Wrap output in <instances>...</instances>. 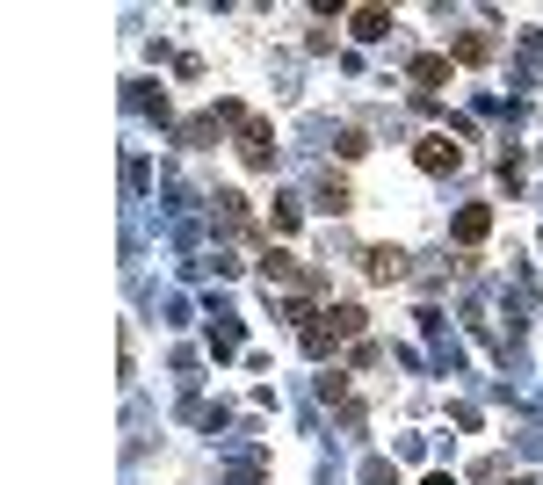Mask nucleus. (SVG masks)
Masks as SVG:
<instances>
[{"instance_id":"1","label":"nucleus","mask_w":543,"mask_h":485,"mask_svg":"<svg viewBox=\"0 0 543 485\" xmlns=\"http://www.w3.org/2000/svg\"><path fill=\"white\" fill-rule=\"evenodd\" d=\"M457 160H464V153H457L449 138H420V167H428V174H449Z\"/></svg>"},{"instance_id":"2","label":"nucleus","mask_w":543,"mask_h":485,"mask_svg":"<svg viewBox=\"0 0 543 485\" xmlns=\"http://www.w3.org/2000/svg\"><path fill=\"white\" fill-rule=\"evenodd\" d=\"M406 73H413V87H420V95H428V87H442V80H449V58H442V51H428V58H413Z\"/></svg>"},{"instance_id":"3","label":"nucleus","mask_w":543,"mask_h":485,"mask_svg":"<svg viewBox=\"0 0 543 485\" xmlns=\"http://www.w3.org/2000/svg\"><path fill=\"white\" fill-rule=\"evenodd\" d=\"M486 232H493V210H486V203H464V210H457V239L471 247V239H486Z\"/></svg>"},{"instance_id":"4","label":"nucleus","mask_w":543,"mask_h":485,"mask_svg":"<svg viewBox=\"0 0 543 485\" xmlns=\"http://www.w3.org/2000/svg\"><path fill=\"white\" fill-rule=\"evenodd\" d=\"M370 276H377V283H399V276H406V254H399V247H370Z\"/></svg>"},{"instance_id":"5","label":"nucleus","mask_w":543,"mask_h":485,"mask_svg":"<svg viewBox=\"0 0 543 485\" xmlns=\"http://www.w3.org/2000/svg\"><path fill=\"white\" fill-rule=\"evenodd\" d=\"M355 37H370V44L391 37V15H384V8H355Z\"/></svg>"},{"instance_id":"6","label":"nucleus","mask_w":543,"mask_h":485,"mask_svg":"<svg viewBox=\"0 0 543 485\" xmlns=\"http://www.w3.org/2000/svg\"><path fill=\"white\" fill-rule=\"evenodd\" d=\"M326 333H362V312L355 305H334V312H326Z\"/></svg>"},{"instance_id":"7","label":"nucleus","mask_w":543,"mask_h":485,"mask_svg":"<svg viewBox=\"0 0 543 485\" xmlns=\"http://www.w3.org/2000/svg\"><path fill=\"white\" fill-rule=\"evenodd\" d=\"M515 485H529V478H515Z\"/></svg>"}]
</instances>
